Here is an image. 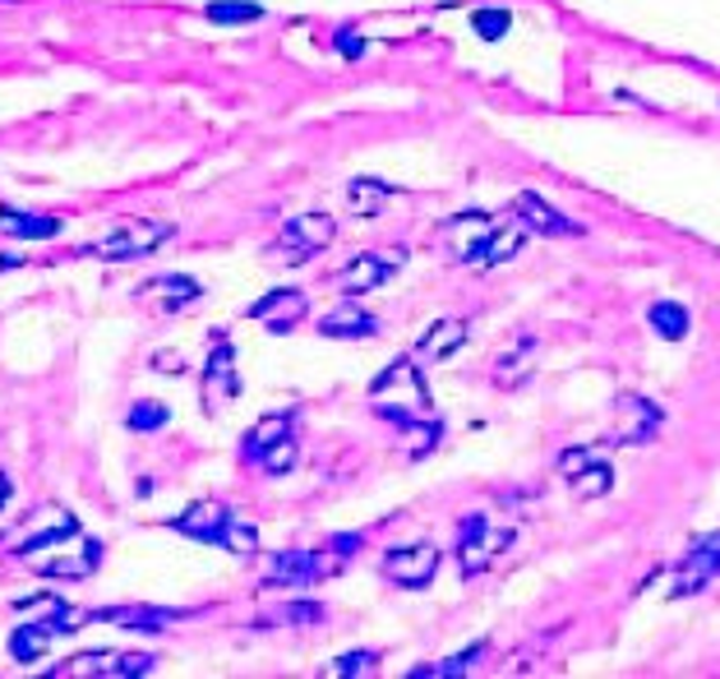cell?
<instances>
[{
	"mask_svg": "<svg viewBox=\"0 0 720 679\" xmlns=\"http://www.w3.org/2000/svg\"><path fill=\"white\" fill-rule=\"evenodd\" d=\"M204 14L213 23H255V19H264V10L255 6V0H213Z\"/></svg>",
	"mask_w": 720,
	"mask_h": 679,
	"instance_id": "4316f807",
	"label": "cell"
},
{
	"mask_svg": "<svg viewBox=\"0 0 720 679\" xmlns=\"http://www.w3.org/2000/svg\"><path fill=\"white\" fill-rule=\"evenodd\" d=\"M231 522V509L217 504V500H204V504H190L185 513L171 518V532L190 537V541H204V545H223V532Z\"/></svg>",
	"mask_w": 720,
	"mask_h": 679,
	"instance_id": "4fadbf2b",
	"label": "cell"
},
{
	"mask_svg": "<svg viewBox=\"0 0 720 679\" xmlns=\"http://www.w3.org/2000/svg\"><path fill=\"white\" fill-rule=\"evenodd\" d=\"M361 537H333L324 550H282L268 560L264 588H315L324 578H337L356 560Z\"/></svg>",
	"mask_w": 720,
	"mask_h": 679,
	"instance_id": "7a4b0ae2",
	"label": "cell"
},
{
	"mask_svg": "<svg viewBox=\"0 0 720 679\" xmlns=\"http://www.w3.org/2000/svg\"><path fill=\"white\" fill-rule=\"evenodd\" d=\"M139 296L148 305H158L162 315H180L204 296V283H195L190 273H167V277H152V283L139 287Z\"/></svg>",
	"mask_w": 720,
	"mask_h": 679,
	"instance_id": "5bb4252c",
	"label": "cell"
},
{
	"mask_svg": "<svg viewBox=\"0 0 720 679\" xmlns=\"http://www.w3.org/2000/svg\"><path fill=\"white\" fill-rule=\"evenodd\" d=\"M485 652V642H472L466 652H457V657H448V661H440V666H416L412 670V679H444V675H466L472 670V661Z\"/></svg>",
	"mask_w": 720,
	"mask_h": 679,
	"instance_id": "484cf974",
	"label": "cell"
},
{
	"mask_svg": "<svg viewBox=\"0 0 720 679\" xmlns=\"http://www.w3.org/2000/svg\"><path fill=\"white\" fill-rule=\"evenodd\" d=\"M531 361H536V337H517V343L494 361V384L499 388H517L531 375Z\"/></svg>",
	"mask_w": 720,
	"mask_h": 679,
	"instance_id": "7402d4cb",
	"label": "cell"
},
{
	"mask_svg": "<svg viewBox=\"0 0 720 679\" xmlns=\"http://www.w3.org/2000/svg\"><path fill=\"white\" fill-rule=\"evenodd\" d=\"M513 213H517V223H522L526 232H536V236H582V223L563 218L554 204H545L541 195H531V190H522V195L513 199Z\"/></svg>",
	"mask_w": 720,
	"mask_h": 679,
	"instance_id": "9a60e30c",
	"label": "cell"
},
{
	"mask_svg": "<svg viewBox=\"0 0 720 679\" xmlns=\"http://www.w3.org/2000/svg\"><path fill=\"white\" fill-rule=\"evenodd\" d=\"M655 435H661V407L647 403V397H619L610 444H651Z\"/></svg>",
	"mask_w": 720,
	"mask_h": 679,
	"instance_id": "30bf717a",
	"label": "cell"
},
{
	"mask_svg": "<svg viewBox=\"0 0 720 679\" xmlns=\"http://www.w3.org/2000/svg\"><path fill=\"white\" fill-rule=\"evenodd\" d=\"M526 227L517 223V218H499L481 240H476V250L466 255L462 264H472V268H494V264H504V259H513L522 245H526Z\"/></svg>",
	"mask_w": 720,
	"mask_h": 679,
	"instance_id": "7c38bea8",
	"label": "cell"
},
{
	"mask_svg": "<svg viewBox=\"0 0 720 679\" xmlns=\"http://www.w3.org/2000/svg\"><path fill=\"white\" fill-rule=\"evenodd\" d=\"M472 23H476V33H481L485 42H499V38L509 33V23H513V19H509V10H476V19H472Z\"/></svg>",
	"mask_w": 720,
	"mask_h": 679,
	"instance_id": "f546056e",
	"label": "cell"
},
{
	"mask_svg": "<svg viewBox=\"0 0 720 679\" xmlns=\"http://www.w3.org/2000/svg\"><path fill=\"white\" fill-rule=\"evenodd\" d=\"M319 333H324V337H337V343H352V337L361 343V337H374V333H379V319L365 315L361 305H356V296H347V301L337 305V311H328V315L319 319Z\"/></svg>",
	"mask_w": 720,
	"mask_h": 679,
	"instance_id": "e0dca14e",
	"label": "cell"
},
{
	"mask_svg": "<svg viewBox=\"0 0 720 679\" xmlns=\"http://www.w3.org/2000/svg\"><path fill=\"white\" fill-rule=\"evenodd\" d=\"M10 490H14V485H10V476H0V509H6V500H10Z\"/></svg>",
	"mask_w": 720,
	"mask_h": 679,
	"instance_id": "836d02e7",
	"label": "cell"
},
{
	"mask_svg": "<svg viewBox=\"0 0 720 679\" xmlns=\"http://www.w3.org/2000/svg\"><path fill=\"white\" fill-rule=\"evenodd\" d=\"M499 218H490V213H462V218H453L448 227H444V236L453 240V250H457V259H466V255H472L476 250V240L494 227Z\"/></svg>",
	"mask_w": 720,
	"mask_h": 679,
	"instance_id": "cb8c5ba5",
	"label": "cell"
},
{
	"mask_svg": "<svg viewBox=\"0 0 720 679\" xmlns=\"http://www.w3.org/2000/svg\"><path fill=\"white\" fill-rule=\"evenodd\" d=\"M245 315H249V319H264L268 333H292V328L309 315V296L296 292V287H277V292H268L264 301L249 305Z\"/></svg>",
	"mask_w": 720,
	"mask_h": 679,
	"instance_id": "8fae6325",
	"label": "cell"
},
{
	"mask_svg": "<svg viewBox=\"0 0 720 679\" xmlns=\"http://www.w3.org/2000/svg\"><path fill=\"white\" fill-rule=\"evenodd\" d=\"M333 240H337V223L328 218V213H296V218L282 223L277 250L287 264H305L309 255H324Z\"/></svg>",
	"mask_w": 720,
	"mask_h": 679,
	"instance_id": "8992f818",
	"label": "cell"
},
{
	"mask_svg": "<svg viewBox=\"0 0 720 679\" xmlns=\"http://www.w3.org/2000/svg\"><path fill=\"white\" fill-rule=\"evenodd\" d=\"M167 421H171L167 403H152V397H144V403H135V407H130V416H125V425L139 430V435H148V430H158V425H167Z\"/></svg>",
	"mask_w": 720,
	"mask_h": 679,
	"instance_id": "f1b7e54d",
	"label": "cell"
},
{
	"mask_svg": "<svg viewBox=\"0 0 720 679\" xmlns=\"http://www.w3.org/2000/svg\"><path fill=\"white\" fill-rule=\"evenodd\" d=\"M509 545H513L509 528H494L485 513H466L462 532H457V569H462V578H481Z\"/></svg>",
	"mask_w": 720,
	"mask_h": 679,
	"instance_id": "277c9868",
	"label": "cell"
},
{
	"mask_svg": "<svg viewBox=\"0 0 720 679\" xmlns=\"http://www.w3.org/2000/svg\"><path fill=\"white\" fill-rule=\"evenodd\" d=\"M711 578H720V532H711V537H698L693 545L683 550V560H679V569H674V597H693V592H702Z\"/></svg>",
	"mask_w": 720,
	"mask_h": 679,
	"instance_id": "9c48e42d",
	"label": "cell"
},
{
	"mask_svg": "<svg viewBox=\"0 0 720 679\" xmlns=\"http://www.w3.org/2000/svg\"><path fill=\"white\" fill-rule=\"evenodd\" d=\"M402 264H406V250H402V245H393V250H365V255H356L347 268H342L333 283L347 292V296H365V292H379L388 277H397Z\"/></svg>",
	"mask_w": 720,
	"mask_h": 679,
	"instance_id": "52a82bcc",
	"label": "cell"
},
{
	"mask_svg": "<svg viewBox=\"0 0 720 679\" xmlns=\"http://www.w3.org/2000/svg\"><path fill=\"white\" fill-rule=\"evenodd\" d=\"M434 573H440V545H434V541L393 545L384 554V578L393 582V588L416 592V588H425V582H434Z\"/></svg>",
	"mask_w": 720,
	"mask_h": 679,
	"instance_id": "ba28073f",
	"label": "cell"
},
{
	"mask_svg": "<svg viewBox=\"0 0 720 679\" xmlns=\"http://www.w3.org/2000/svg\"><path fill=\"white\" fill-rule=\"evenodd\" d=\"M204 397H208L213 407H223V403H231V397H240V370H236V352H231V343H223V337H217L213 356L204 361Z\"/></svg>",
	"mask_w": 720,
	"mask_h": 679,
	"instance_id": "2e32d148",
	"label": "cell"
},
{
	"mask_svg": "<svg viewBox=\"0 0 720 679\" xmlns=\"http://www.w3.org/2000/svg\"><path fill=\"white\" fill-rule=\"evenodd\" d=\"M337 47L342 56H361V38H337Z\"/></svg>",
	"mask_w": 720,
	"mask_h": 679,
	"instance_id": "d6a6232c",
	"label": "cell"
},
{
	"mask_svg": "<svg viewBox=\"0 0 720 679\" xmlns=\"http://www.w3.org/2000/svg\"><path fill=\"white\" fill-rule=\"evenodd\" d=\"M374 670H379V657L374 652H347L333 661V675H374Z\"/></svg>",
	"mask_w": 720,
	"mask_h": 679,
	"instance_id": "4dcf8cb0",
	"label": "cell"
},
{
	"mask_svg": "<svg viewBox=\"0 0 720 679\" xmlns=\"http://www.w3.org/2000/svg\"><path fill=\"white\" fill-rule=\"evenodd\" d=\"M0 227H6L10 236L19 240H47V236H60V218H51V213H23L14 204H0Z\"/></svg>",
	"mask_w": 720,
	"mask_h": 679,
	"instance_id": "d6986e66",
	"label": "cell"
},
{
	"mask_svg": "<svg viewBox=\"0 0 720 679\" xmlns=\"http://www.w3.org/2000/svg\"><path fill=\"white\" fill-rule=\"evenodd\" d=\"M296 457H300V444H296V435L292 440H282V444H273L259 462H255V468H264L268 476H287L292 468H296Z\"/></svg>",
	"mask_w": 720,
	"mask_h": 679,
	"instance_id": "83f0119b",
	"label": "cell"
},
{
	"mask_svg": "<svg viewBox=\"0 0 720 679\" xmlns=\"http://www.w3.org/2000/svg\"><path fill=\"white\" fill-rule=\"evenodd\" d=\"M152 670L148 652H79L70 661L51 666V679H139Z\"/></svg>",
	"mask_w": 720,
	"mask_h": 679,
	"instance_id": "5b68a950",
	"label": "cell"
},
{
	"mask_svg": "<svg viewBox=\"0 0 720 679\" xmlns=\"http://www.w3.org/2000/svg\"><path fill=\"white\" fill-rule=\"evenodd\" d=\"M14 268H23V255H6V250H0V273H14Z\"/></svg>",
	"mask_w": 720,
	"mask_h": 679,
	"instance_id": "1f68e13d",
	"label": "cell"
},
{
	"mask_svg": "<svg viewBox=\"0 0 720 679\" xmlns=\"http://www.w3.org/2000/svg\"><path fill=\"white\" fill-rule=\"evenodd\" d=\"M19 564L38 578H56V582H79L92 578L102 564V541L98 537H83L75 513L56 509V528L38 532V537H23L19 541Z\"/></svg>",
	"mask_w": 720,
	"mask_h": 679,
	"instance_id": "6da1fadb",
	"label": "cell"
},
{
	"mask_svg": "<svg viewBox=\"0 0 720 679\" xmlns=\"http://www.w3.org/2000/svg\"><path fill=\"white\" fill-rule=\"evenodd\" d=\"M282 440H292V412H273V416H264V421H255L245 430V444H240V457L245 462H259L273 444H282Z\"/></svg>",
	"mask_w": 720,
	"mask_h": 679,
	"instance_id": "ac0fdd59",
	"label": "cell"
},
{
	"mask_svg": "<svg viewBox=\"0 0 720 679\" xmlns=\"http://www.w3.org/2000/svg\"><path fill=\"white\" fill-rule=\"evenodd\" d=\"M647 324L661 337H670V343H679V337H688V328H693V319H688V311L679 301H655L647 311Z\"/></svg>",
	"mask_w": 720,
	"mask_h": 679,
	"instance_id": "d4e9b609",
	"label": "cell"
},
{
	"mask_svg": "<svg viewBox=\"0 0 720 679\" xmlns=\"http://www.w3.org/2000/svg\"><path fill=\"white\" fill-rule=\"evenodd\" d=\"M569 490H573V500H582V504L586 500H605L610 490H614V468L596 453V457L582 462V468L569 476Z\"/></svg>",
	"mask_w": 720,
	"mask_h": 679,
	"instance_id": "44dd1931",
	"label": "cell"
},
{
	"mask_svg": "<svg viewBox=\"0 0 720 679\" xmlns=\"http://www.w3.org/2000/svg\"><path fill=\"white\" fill-rule=\"evenodd\" d=\"M171 236H176V227H171V223H162V218H130L125 227L107 232L102 240L83 245L79 255L107 259V264H130V259H148V255H158Z\"/></svg>",
	"mask_w": 720,
	"mask_h": 679,
	"instance_id": "3957f363",
	"label": "cell"
},
{
	"mask_svg": "<svg viewBox=\"0 0 720 679\" xmlns=\"http://www.w3.org/2000/svg\"><path fill=\"white\" fill-rule=\"evenodd\" d=\"M462 343H466V319H440V324L425 328V337L416 343V356L421 361H448Z\"/></svg>",
	"mask_w": 720,
	"mask_h": 679,
	"instance_id": "ffe728a7",
	"label": "cell"
},
{
	"mask_svg": "<svg viewBox=\"0 0 720 679\" xmlns=\"http://www.w3.org/2000/svg\"><path fill=\"white\" fill-rule=\"evenodd\" d=\"M388 185L384 180H374V176H356L347 185V204H352V218H379L384 204H388Z\"/></svg>",
	"mask_w": 720,
	"mask_h": 679,
	"instance_id": "603a6c76",
	"label": "cell"
}]
</instances>
